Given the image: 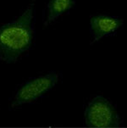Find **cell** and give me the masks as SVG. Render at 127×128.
<instances>
[{
    "label": "cell",
    "mask_w": 127,
    "mask_h": 128,
    "mask_svg": "<svg viewBox=\"0 0 127 128\" xmlns=\"http://www.w3.org/2000/svg\"><path fill=\"white\" fill-rule=\"evenodd\" d=\"M35 11L31 4L21 16L0 27V60L15 63L32 45Z\"/></svg>",
    "instance_id": "cell-1"
},
{
    "label": "cell",
    "mask_w": 127,
    "mask_h": 128,
    "mask_svg": "<svg viewBox=\"0 0 127 128\" xmlns=\"http://www.w3.org/2000/svg\"><path fill=\"white\" fill-rule=\"evenodd\" d=\"M59 80V75L56 71L38 77L33 78L26 82L17 91L11 107H18L25 104H30L37 100L56 86Z\"/></svg>",
    "instance_id": "cell-3"
},
{
    "label": "cell",
    "mask_w": 127,
    "mask_h": 128,
    "mask_svg": "<svg viewBox=\"0 0 127 128\" xmlns=\"http://www.w3.org/2000/svg\"><path fill=\"white\" fill-rule=\"evenodd\" d=\"M85 124L88 127H119L120 117L107 98L101 96L94 98L85 110Z\"/></svg>",
    "instance_id": "cell-2"
},
{
    "label": "cell",
    "mask_w": 127,
    "mask_h": 128,
    "mask_svg": "<svg viewBox=\"0 0 127 128\" xmlns=\"http://www.w3.org/2000/svg\"><path fill=\"white\" fill-rule=\"evenodd\" d=\"M123 24L124 20L120 17L105 14L92 16L90 20V32L93 38V42H97L104 36L115 33Z\"/></svg>",
    "instance_id": "cell-4"
},
{
    "label": "cell",
    "mask_w": 127,
    "mask_h": 128,
    "mask_svg": "<svg viewBox=\"0 0 127 128\" xmlns=\"http://www.w3.org/2000/svg\"><path fill=\"white\" fill-rule=\"evenodd\" d=\"M76 4V0H49L47 6V20L45 25L55 21L59 16L71 10Z\"/></svg>",
    "instance_id": "cell-5"
}]
</instances>
